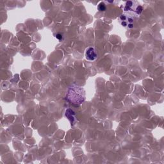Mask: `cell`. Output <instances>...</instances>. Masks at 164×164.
Here are the masks:
<instances>
[{"label": "cell", "instance_id": "1", "mask_svg": "<svg viewBox=\"0 0 164 164\" xmlns=\"http://www.w3.org/2000/svg\"><path fill=\"white\" fill-rule=\"evenodd\" d=\"M65 98L69 102L74 105H80L85 100V91L83 88L73 85L69 88Z\"/></svg>", "mask_w": 164, "mask_h": 164}, {"label": "cell", "instance_id": "2", "mask_svg": "<svg viewBox=\"0 0 164 164\" xmlns=\"http://www.w3.org/2000/svg\"><path fill=\"white\" fill-rule=\"evenodd\" d=\"M97 57L98 55L96 48L93 47H89L85 51V58H86L87 60L94 61L96 60Z\"/></svg>", "mask_w": 164, "mask_h": 164}, {"label": "cell", "instance_id": "3", "mask_svg": "<svg viewBox=\"0 0 164 164\" xmlns=\"http://www.w3.org/2000/svg\"><path fill=\"white\" fill-rule=\"evenodd\" d=\"M65 116L70 121L72 125H73L74 124L75 120H76V119H75V113L74 111L69 109H67L66 111H65Z\"/></svg>", "mask_w": 164, "mask_h": 164}, {"label": "cell", "instance_id": "4", "mask_svg": "<svg viewBox=\"0 0 164 164\" xmlns=\"http://www.w3.org/2000/svg\"><path fill=\"white\" fill-rule=\"evenodd\" d=\"M106 9H107L106 5L104 4L103 2H101L100 3H99V5H97V10L100 12L105 11Z\"/></svg>", "mask_w": 164, "mask_h": 164}, {"label": "cell", "instance_id": "5", "mask_svg": "<svg viewBox=\"0 0 164 164\" xmlns=\"http://www.w3.org/2000/svg\"><path fill=\"white\" fill-rule=\"evenodd\" d=\"M56 38H57L58 40H59V41L63 40V36H62L61 34L56 35Z\"/></svg>", "mask_w": 164, "mask_h": 164}]
</instances>
